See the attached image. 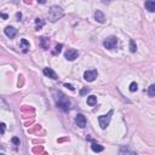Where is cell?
I'll return each instance as SVG.
<instances>
[{"label":"cell","mask_w":155,"mask_h":155,"mask_svg":"<svg viewBox=\"0 0 155 155\" xmlns=\"http://www.w3.org/2000/svg\"><path fill=\"white\" fill-rule=\"evenodd\" d=\"M5 128H6V125L4 122H0V135H3L5 132Z\"/></svg>","instance_id":"21"},{"label":"cell","mask_w":155,"mask_h":155,"mask_svg":"<svg viewBox=\"0 0 155 155\" xmlns=\"http://www.w3.org/2000/svg\"><path fill=\"white\" fill-rule=\"evenodd\" d=\"M113 113H114V111L110 110L107 115H101V116H98V122H100V126H101L103 130L107 128V126L109 125L110 117H111V115H113Z\"/></svg>","instance_id":"3"},{"label":"cell","mask_w":155,"mask_h":155,"mask_svg":"<svg viewBox=\"0 0 155 155\" xmlns=\"http://www.w3.org/2000/svg\"><path fill=\"white\" fill-rule=\"evenodd\" d=\"M12 142H14L16 145H20V139H18L17 137H14V138H12Z\"/></svg>","instance_id":"23"},{"label":"cell","mask_w":155,"mask_h":155,"mask_svg":"<svg viewBox=\"0 0 155 155\" xmlns=\"http://www.w3.org/2000/svg\"><path fill=\"white\" fill-rule=\"evenodd\" d=\"M21 17H22V15H21V12H18V14H17V18H18V21H20V20H21Z\"/></svg>","instance_id":"25"},{"label":"cell","mask_w":155,"mask_h":155,"mask_svg":"<svg viewBox=\"0 0 155 155\" xmlns=\"http://www.w3.org/2000/svg\"><path fill=\"white\" fill-rule=\"evenodd\" d=\"M0 16H1L3 18H5V20H6V18H8V15H4V14H0Z\"/></svg>","instance_id":"27"},{"label":"cell","mask_w":155,"mask_h":155,"mask_svg":"<svg viewBox=\"0 0 155 155\" xmlns=\"http://www.w3.org/2000/svg\"><path fill=\"white\" fill-rule=\"evenodd\" d=\"M136 50H137L136 42L133 40H130V51H131V52H136Z\"/></svg>","instance_id":"17"},{"label":"cell","mask_w":155,"mask_h":155,"mask_svg":"<svg viewBox=\"0 0 155 155\" xmlns=\"http://www.w3.org/2000/svg\"><path fill=\"white\" fill-rule=\"evenodd\" d=\"M145 9L149 12H154L155 11V1H154V0H147V1H145Z\"/></svg>","instance_id":"11"},{"label":"cell","mask_w":155,"mask_h":155,"mask_svg":"<svg viewBox=\"0 0 155 155\" xmlns=\"http://www.w3.org/2000/svg\"><path fill=\"white\" fill-rule=\"evenodd\" d=\"M64 16V12L59 6H51L50 10H48V21L50 22H56L61 20L62 17Z\"/></svg>","instance_id":"2"},{"label":"cell","mask_w":155,"mask_h":155,"mask_svg":"<svg viewBox=\"0 0 155 155\" xmlns=\"http://www.w3.org/2000/svg\"><path fill=\"white\" fill-rule=\"evenodd\" d=\"M40 44H41V46H42V48H45V50H47L48 48V41H47V39L46 38H40Z\"/></svg>","instance_id":"16"},{"label":"cell","mask_w":155,"mask_h":155,"mask_svg":"<svg viewBox=\"0 0 155 155\" xmlns=\"http://www.w3.org/2000/svg\"><path fill=\"white\" fill-rule=\"evenodd\" d=\"M75 122L80 128H84L86 126V117L83 114H78L76 117H75Z\"/></svg>","instance_id":"7"},{"label":"cell","mask_w":155,"mask_h":155,"mask_svg":"<svg viewBox=\"0 0 155 155\" xmlns=\"http://www.w3.org/2000/svg\"><path fill=\"white\" fill-rule=\"evenodd\" d=\"M97 103V97L96 96H94V95H91V96H89L87 97V104L89 105H91V107H94V105Z\"/></svg>","instance_id":"14"},{"label":"cell","mask_w":155,"mask_h":155,"mask_svg":"<svg viewBox=\"0 0 155 155\" xmlns=\"http://www.w3.org/2000/svg\"><path fill=\"white\" fill-rule=\"evenodd\" d=\"M137 90H138V85L136 84V83H131V85H130V91L135 92V91H137Z\"/></svg>","instance_id":"20"},{"label":"cell","mask_w":155,"mask_h":155,"mask_svg":"<svg viewBox=\"0 0 155 155\" xmlns=\"http://www.w3.org/2000/svg\"><path fill=\"white\" fill-rule=\"evenodd\" d=\"M66 58L68 61H74V59H76L78 58V56H79V52L76 50H74V48H69V50H67L66 52Z\"/></svg>","instance_id":"6"},{"label":"cell","mask_w":155,"mask_h":155,"mask_svg":"<svg viewBox=\"0 0 155 155\" xmlns=\"http://www.w3.org/2000/svg\"><path fill=\"white\" fill-rule=\"evenodd\" d=\"M148 95L150 97H154L155 96V85H150L149 86V90H148Z\"/></svg>","instance_id":"19"},{"label":"cell","mask_w":155,"mask_h":155,"mask_svg":"<svg viewBox=\"0 0 155 155\" xmlns=\"http://www.w3.org/2000/svg\"><path fill=\"white\" fill-rule=\"evenodd\" d=\"M103 45H104L105 48H108V50H114L117 45V39L115 38V36H109V38H107L104 40Z\"/></svg>","instance_id":"4"},{"label":"cell","mask_w":155,"mask_h":155,"mask_svg":"<svg viewBox=\"0 0 155 155\" xmlns=\"http://www.w3.org/2000/svg\"><path fill=\"white\" fill-rule=\"evenodd\" d=\"M55 100H56V104L59 109H62L63 111H68L70 108V101L66 95H63L62 92H55Z\"/></svg>","instance_id":"1"},{"label":"cell","mask_w":155,"mask_h":155,"mask_svg":"<svg viewBox=\"0 0 155 155\" xmlns=\"http://www.w3.org/2000/svg\"><path fill=\"white\" fill-rule=\"evenodd\" d=\"M5 34L8 35L10 39H12V38H15V36H16L17 30H16L14 27H6V28H5Z\"/></svg>","instance_id":"9"},{"label":"cell","mask_w":155,"mask_h":155,"mask_svg":"<svg viewBox=\"0 0 155 155\" xmlns=\"http://www.w3.org/2000/svg\"><path fill=\"white\" fill-rule=\"evenodd\" d=\"M44 74L46 76H48V78H51V79H53V80H56V79H58V76H57V74H56L51 68H44Z\"/></svg>","instance_id":"8"},{"label":"cell","mask_w":155,"mask_h":155,"mask_svg":"<svg viewBox=\"0 0 155 155\" xmlns=\"http://www.w3.org/2000/svg\"><path fill=\"white\" fill-rule=\"evenodd\" d=\"M21 44H22V51L26 53L28 51V48H29V42L26 40V39H22L21 40Z\"/></svg>","instance_id":"15"},{"label":"cell","mask_w":155,"mask_h":155,"mask_svg":"<svg viewBox=\"0 0 155 155\" xmlns=\"http://www.w3.org/2000/svg\"><path fill=\"white\" fill-rule=\"evenodd\" d=\"M96 78H97V70H95V69H92V70H86V72L84 73V79L86 80V81H89V83L94 81Z\"/></svg>","instance_id":"5"},{"label":"cell","mask_w":155,"mask_h":155,"mask_svg":"<svg viewBox=\"0 0 155 155\" xmlns=\"http://www.w3.org/2000/svg\"><path fill=\"white\" fill-rule=\"evenodd\" d=\"M62 47H63V45H62V44H58L57 46L55 47V50L52 51V53H53L55 56H56V55H58V53H59V52L62 51Z\"/></svg>","instance_id":"18"},{"label":"cell","mask_w":155,"mask_h":155,"mask_svg":"<svg viewBox=\"0 0 155 155\" xmlns=\"http://www.w3.org/2000/svg\"><path fill=\"white\" fill-rule=\"evenodd\" d=\"M91 148H92V150L94 152H96V153H100V152H103V149H104V147L103 145H101V144H98V143H96L95 141H92V144H91Z\"/></svg>","instance_id":"12"},{"label":"cell","mask_w":155,"mask_h":155,"mask_svg":"<svg viewBox=\"0 0 155 155\" xmlns=\"http://www.w3.org/2000/svg\"><path fill=\"white\" fill-rule=\"evenodd\" d=\"M35 24H36L35 29H36V30H39V29H41L42 27L45 26V21H44V20H41V18H36V20H35Z\"/></svg>","instance_id":"13"},{"label":"cell","mask_w":155,"mask_h":155,"mask_svg":"<svg viewBox=\"0 0 155 155\" xmlns=\"http://www.w3.org/2000/svg\"><path fill=\"white\" fill-rule=\"evenodd\" d=\"M95 18H96V21L100 22V23H104L105 22V16H104L103 12L100 11V10H97L95 12Z\"/></svg>","instance_id":"10"},{"label":"cell","mask_w":155,"mask_h":155,"mask_svg":"<svg viewBox=\"0 0 155 155\" xmlns=\"http://www.w3.org/2000/svg\"><path fill=\"white\" fill-rule=\"evenodd\" d=\"M64 86H66V87L69 89L70 91H74V90H75V89H74V86H73V85H70V84H64Z\"/></svg>","instance_id":"24"},{"label":"cell","mask_w":155,"mask_h":155,"mask_svg":"<svg viewBox=\"0 0 155 155\" xmlns=\"http://www.w3.org/2000/svg\"><path fill=\"white\" fill-rule=\"evenodd\" d=\"M38 3H39V4H45L46 0H38Z\"/></svg>","instance_id":"26"},{"label":"cell","mask_w":155,"mask_h":155,"mask_svg":"<svg viewBox=\"0 0 155 155\" xmlns=\"http://www.w3.org/2000/svg\"><path fill=\"white\" fill-rule=\"evenodd\" d=\"M89 92H90V89L85 87V89H83L81 91H80V96H84V95H86V94H89Z\"/></svg>","instance_id":"22"}]
</instances>
